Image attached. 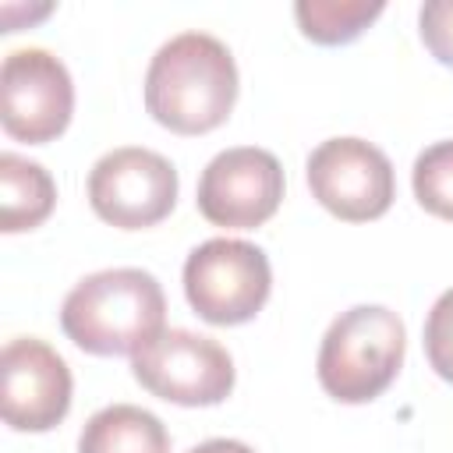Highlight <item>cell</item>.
I'll return each mask as SVG.
<instances>
[{
  "label": "cell",
  "mask_w": 453,
  "mask_h": 453,
  "mask_svg": "<svg viewBox=\"0 0 453 453\" xmlns=\"http://www.w3.org/2000/svg\"><path fill=\"white\" fill-rule=\"evenodd\" d=\"M237 99V64L209 32H180L163 42L145 71V110L177 134L216 131Z\"/></svg>",
  "instance_id": "6da1fadb"
},
{
  "label": "cell",
  "mask_w": 453,
  "mask_h": 453,
  "mask_svg": "<svg viewBox=\"0 0 453 453\" xmlns=\"http://www.w3.org/2000/svg\"><path fill=\"white\" fill-rule=\"evenodd\" d=\"M166 297L145 269H103L85 276L60 308V326L74 347L99 357L138 354L163 333Z\"/></svg>",
  "instance_id": "7a4b0ae2"
},
{
  "label": "cell",
  "mask_w": 453,
  "mask_h": 453,
  "mask_svg": "<svg viewBox=\"0 0 453 453\" xmlns=\"http://www.w3.org/2000/svg\"><path fill=\"white\" fill-rule=\"evenodd\" d=\"M403 365V322L382 304H354L322 336L319 382L340 403H368Z\"/></svg>",
  "instance_id": "3957f363"
},
{
  "label": "cell",
  "mask_w": 453,
  "mask_h": 453,
  "mask_svg": "<svg viewBox=\"0 0 453 453\" xmlns=\"http://www.w3.org/2000/svg\"><path fill=\"white\" fill-rule=\"evenodd\" d=\"M273 269L258 244L212 237L184 262V294L198 319L212 326H241L269 301Z\"/></svg>",
  "instance_id": "277c9868"
},
{
  "label": "cell",
  "mask_w": 453,
  "mask_h": 453,
  "mask_svg": "<svg viewBox=\"0 0 453 453\" xmlns=\"http://www.w3.org/2000/svg\"><path fill=\"white\" fill-rule=\"evenodd\" d=\"M131 372L142 389L180 407H212L234 389L230 354L188 329H163L131 357Z\"/></svg>",
  "instance_id": "5b68a950"
},
{
  "label": "cell",
  "mask_w": 453,
  "mask_h": 453,
  "mask_svg": "<svg viewBox=\"0 0 453 453\" xmlns=\"http://www.w3.org/2000/svg\"><path fill=\"white\" fill-rule=\"evenodd\" d=\"M74 85L67 67L39 46L14 50L0 67V124L11 138L42 145L67 131Z\"/></svg>",
  "instance_id": "8992f818"
},
{
  "label": "cell",
  "mask_w": 453,
  "mask_h": 453,
  "mask_svg": "<svg viewBox=\"0 0 453 453\" xmlns=\"http://www.w3.org/2000/svg\"><path fill=\"white\" fill-rule=\"evenodd\" d=\"M88 202L110 226H156L177 202V170L152 149H113L88 173Z\"/></svg>",
  "instance_id": "52a82bcc"
},
{
  "label": "cell",
  "mask_w": 453,
  "mask_h": 453,
  "mask_svg": "<svg viewBox=\"0 0 453 453\" xmlns=\"http://www.w3.org/2000/svg\"><path fill=\"white\" fill-rule=\"evenodd\" d=\"M308 188L347 223L379 219L396 195L389 156L365 138H329L308 156Z\"/></svg>",
  "instance_id": "ba28073f"
},
{
  "label": "cell",
  "mask_w": 453,
  "mask_h": 453,
  "mask_svg": "<svg viewBox=\"0 0 453 453\" xmlns=\"http://www.w3.org/2000/svg\"><path fill=\"white\" fill-rule=\"evenodd\" d=\"M283 202V166L255 145L223 149L198 180V212L212 226L251 230L276 216Z\"/></svg>",
  "instance_id": "9c48e42d"
},
{
  "label": "cell",
  "mask_w": 453,
  "mask_h": 453,
  "mask_svg": "<svg viewBox=\"0 0 453 453\" xmlns=\"http://www.w3.org/2000/svg\"><path fill=\"white\" fill-rule=\"evenodd\" d=\"M0 407L14 432H50L71 411V372L64 357L35 340L21 336L4 347L0 357Z\"/></svg>",
  "instance_id": "30bf717a"
},
{
  "label": "cell",
  "mask_w": 453,
  "mask_h": 453,
  "mask_svg": "<svg viewBox=\"0 0 453 453\" xmlns=\"http://www.w3.org/2000/svg\"><path fill=\"white\" fill-rule=\"evenodd\" d=\"M78 453H170V435L152 411L113 403L85 421Z\"/></svg>",
  "instance_id": "8fae6325"
},
{
  "label": "cell",
  "mask_w": 453,
  "mask_h": 453,
  "mask_svg": "<svg viewBox=\"0 0 453 453\" xmlns=\"http://www.w3.org/2000/svg\"><path fill=\"white\" fill-rule=\"evenodd\" d=\"M57 205V184L53 177L18 156V152H4L0 156V230L4 234H21L39 226Z\"/></svg>",
  "instance_id": "7c38bea8"
},
{
  "label": "cell",
  "mask_w": 453,
  "mask_h": 453,
  "mask_svg": "<svg viewBox=\"0 0 453 453\" xmlns=\"http://www.w3.org/2000/svg\"><path fill=\"white\" fill-rule=\"evenodd\" d=\"M379 14H382L379 0H297L294 4V18L304 39L319 46L354 42Z\"/></svg>",
  "instance_id": "4fadbf2b"
},
{
  "label": "cell",
  "mask_w": 453,
  "mask_h": 453,
  "mask_svg": "<svg viewBox=\"0 0 453 453\" xmlns=\"http://www.w3.org/2000/svg\"><path fill=\"white\" fill-rule=\"evenodd\" d=\"M414 198L439 219H453V142H435L414 159Z\"/></svg>",
  "instance_id": "5bb4252c"
},
{
  "label": "cell",
  "mask_w": 453,
  "mask_h": 453,
  "mask_svg": "<svg viewBox=\"0 0 453 453\" xmlns=\"http://www.w3.org/2000/svg\"><path fill=\"white\" fill-rule=\"evenodd\" d=\"M425 354L439 379L453 382V287L439 294L425 319Z\"/></svg>",
  "instance_id": "9a60e30c"
},
{
  "label": "cell",
  "mask_w": 453,
  "mask_h": 453,
  "mask_svg": "<svg viewBox=\"0 0 453 453\" xmlns=\"http://www.w3.org/2000/svg\"><path fill=\"white\" fill-rule=\"evenodd\" d=\"M418 25L425 50L439 64L453 67V0H428L418 14Z\"/></svg>",
  "instance_id": "2e32d148"
},
{
  "label": "cell",
  "mask_w": 453,
  "mask_h": 453,
  "mask_svg": "<svg viewBox=\"0 0 453 453\" xmlns=\"http://www.w3.org/2000/svg\"><path fill=\"white\" fill-rule=\"evenodd\" d=\"M191 453H255V449L244 446V442H237V439H209V442L195 446Z\"/></svg>",
  "instance_id": "e0dca14e"
}]
</instances>
